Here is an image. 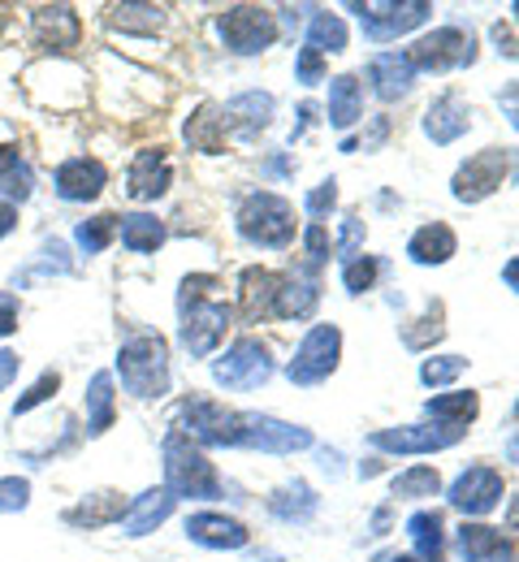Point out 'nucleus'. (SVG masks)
I'll use <instances>...</instances> for the list:
<instances>
[{
    "instance_id": "bf43d9fd",
    "label": "nucleus",
    "mask_w": 519,
    "mask_h": 562,
    "mask_svg": "<svg viewBox=\"0 0 519 562\" xmlns=\"http://www.w3.org/2000/svg\"><path fill=\"white\" fill-rule=\"evenodd\" d=\"M507 459H511V463H519V428L507 437Z\"/></svg>"
},
{
    "instance_id": "9d476101",
    "label": "nucleus",
    "mask_w": 519,
    "mask_h": 562,
    "mask_svg": "<svg viewBox=\"0 0 519 562\" xmlns=\"http://www.w3.org/2000/svg\"><path fill=\"white\" fill-rule=\"evenodd\" d=\"M273 376V359L260 338H238L222 359H213V381L225 390H260Z\"/></svg>"
},
{
    "instance_id": "39448f33",
    "label": "nucleus",
    "mask_w": 519,
    "mask_h": 562,
    "mask_svg": "<svg viewBox=\"0 0 519 562\" xmlns=\"http://www.w3.org/2000/svg\"><path fill=\"white\" fill-rule=\"evenodd\" d=\"M217 35H222V44L229 53L256 57V53L273 48L278 18H273V9H260V4H229L222 18H217Z\"/></svg>"
},
{
    "instance_id": "ddd939ff",
    "label": "nucleus",
    "mask_w": 519,
    "mask_h": 562,
    "mask_svg": "<svg viewBox=\"0 0 519 562\" xmlns=\"http://www.w3.org/2000/svg\"><path fill=\"white\" fill-rule=\"evenodd\" d=\"M182 432L195 441V446H238V412H229L213 398H187L182 403Z\"/></svg>"
},
{
    "instance_id": "20e7f679",
    "label": "nucleus",
    "mask_w": 519,
    "mask_h": 562,
    "mask_svg": "<svg viewBox=\"0 0 519 562\" xmlns=\"http://www.w3.org/2000/svg\"><path fill=\"white\" fill-rule=\"evenodd\" d=\"M238 234L251 243V247H269V251H282L295 243V209L291 200L273 195V191H256L242 200V209L234 216Z\"/></svg>"
},
{
    "instance_id": "c9c22d12",
    "label": "nucleus",
    "mask_w": 519,
    "mask_h": 562,
    "mask_svg": "<svg viewBox=\"0 0 519 562\" xmlns=\"http://www.w3.org/2000/svg\"><path fill=\"white\" fill-rule=\"evenodd\" d=\"M316 493L307 490L303 481H295V485H286V490H278L273 497H269V510L278 515V519H286V524H307L312 515H316Z\"/></svg>"
},
{
    "instance_id": "c756f323",
    "label": "nucleus",
    "mask_w": 519,
    "mask_h": 562,
    "mask_svg": "<svg viewBox=\"0 0 519 562\" xmlns=\"http://www.w3.org/2000/svg\"><path fill=\"white\" fill-rule=\"evenodd\" d=\"M117 416V403H113V372H95L91 385H87V432L91 437H104L113 428Z\"/></svg>"
},
{
    "instance_id": "0eeeda50",
    "label": "nucleus",
    "mask_w": 519,
    "mask_h": 562,
    "mask_svg": "<svg viewBox=\"0 0 519 562\" xmlns=\"http://www.w3.org/2000/svg\"><path fill=\"white\" fill-rule=\"evenodd\" d=\"M407 61H411V70H425V74L459 70V66H472L476 61V40L463 26H438L433 35H420L407 48Z\"/></svg>"
},
{
    "instance_id": "6e6d98bb",
    "label": "nucleus",
    "mask_w": 519,
    "mask_h": 562,
    "mask_svg": "<svg viewBox=\"0 0 519 562\" xmlns=\"http://www.w3.org/2000/svg\"><path fill=\"white\" fill-rule=\"evenodd\" d=\"M503 281H507V285H511V290L519 294V256H516V260H507V269H503Z\"/></svg>"
},
{
    "instance_id": "f8f14e48",
    "label": "nucleus",
    "mask_w": 519,
    "mask_h": 562,
    "mask_svg": "<svg viewBox=\"0 0 519 562\" xmlns=\"http://www.w3.org/2000/svg\"><path fill=\"white\" fill-rule=\"evenodd\" d=\"M360 13V26L364 35L376 40V44H390L407 31H416L420 22H429L433 4L429 0H385V4H351Z\"/></svg>"
},
{
    "instance_id": "79ce46f5",
    "label": "nucleus",
    "mask_w": 519,
    "mask_h": 562,
    "mask_svg": "<svg viewBox=\"0 0 519 562\" xmlns=\"http://www.w3.org/2000/svg\"><path fill=\"white\" fill-rule=\"evenodd\" d=\"M376 273H381V260H376V256H356L351 265H342V285H347V294L372 290Z\"/></svg>"
},
{
    "instance_id": "c03bdc74",
    "label": "nucleus",
    "mask_w": 519,
    "mask_h": 562,
    "mask_svg": "<svg viewBox=\"0 0 519 562\" xmlns=\"http://www.w3.org/2000/svg\"><path fill=\"white\" fill-rule=\"evenodd\" d=\"M334 204H338V178H325L316 191H307V200H303V209H307V216L320 225L329 212H334Z\"/></svg>"
},
{
    "instance_id": "13d9d810",
    "label": "nucleus",
    "mask_w": 519,
    "mask_h": 562,
    "mask_svg": "<svg viewBox=\"0 0 519 562\" xmlns=\"http://www.w3.org/2000/svg\"><path fill=\"white\" fill-rule=\"evenodd\" d=\"M507 528L519 532V497H511V506H507Z\"/></svg>"
},
{
    "instance_id": "7c9ffc66",
    "label": "nucleus",
    "mask_w": 519,
    "mask_h": 562,
    "mask_svg": "<svg viewBox=\"0 0 519 562\" xmlns=\"http://www.w3.org/2000/svg\"><path fill=\"white\" fill-rule=\"evenodd\" d=\"M31 187H35V173H31L26 156L18 147H0V195H4V204L31 200Z\"/></svg>"
},
{
    "instance_id": "aec40b11",
    "label": "nucleus",
    "mask_w": 519,
    "mask_h": 562,
    "mask_svg": "<svg viewBox=\"0 0 519 562\" xmlns=\"http://www.w3.org/2000/svg\"><path fill=\"white\" fill-rule=\"evenodd\" d=\"M467 126H472V109L454 95V91H445V95H438L433 104H429V113H425V135L433 143H454L467 135Z\"/></svg>"
},
{
    "instance_id": "052dcab7",
    "label": "nucleus",
    "mask_w": 519,
    "mask_h": 562,
    "mask_svg": "<svg viewBox=\"0 0 519 562\" xmlns=\"http://www.w3.org/2000/svg\"><path fill=\"white\" fill-rule=\"evenodd\" d=\"M385 524H390V510H376V515H372V528H376V532H381V528H385Z\"/></svg>"
},
{
    "instance_id": "de8ad7c7",
    "label": "nucleus",
    "mask_w": 519,
    "mask_h": 562,
    "mask_svg": "<svg viewBox=\"0 0 519 562\" xmlns=\"http://www.w3.org/2000/svg\"><path fill=\"white\" fill-rule=\"evenodd\" d=\"M31 502V485L22 476H0V510H22Z\"/></svg>"
},
{
    "instance_id": "5701e85b",
    "label": "nucleus",
    "mask_w": 519,
    "mask_h": 562,
    "mask_svg": "<svg viewBox=\"0 0 519 562\" xmlns=\"http://www.w3.org/2000/svg\"><path fill=\"white\" fill-rule=\"evenodd\" d=\"M459 251V238H454V229L445 225V221H429V225H420L416 234H411V243H407V256H411V265H445L450 256Z\"/></svg>"
},
{
    "instance_id": "9b49d317",
    "label": "nucleus",
    "mask_w": 519,
    "mask_h": 562,
    "mask_svg": "<svg viewBox=\"0 0 519 562\" xmlns=\"http://www.w3.org/2000/svg\"><path fill=\"white\" fill-rule=\"evenodd\" d=\"M467 428H445V424H398V428H376L369 437L372 450L385 454H438L463 441Z\"/></svg>"
},
{
    "instance_id": "b1692460",
    "label": "nucleus",
    "mask_w": 519,
    "mask_h": 562,
    "mask_svg": "<svg viewBox=\"0 0 519 562\" xmlns=\"http://www.w3.org/2000/svg\"><path fill=\"white\" fill-rule=\"evenodd\" d=\"M222 113H225V131L238 126L242 135H256V131H264L273 122V95L269 91H242V95H234L225 104Z\"/></svg>"
},
{
    "instance_id": "a19ab883",
    "label": "nucleus",
    "mask_w": 519,
    "mask_h": 562,
    "mask_svg": "<svg viewBox=\"0 0 519 562\" xmlns=\"http://www.w3.org/2000/svg\"><path fill=\"white\" fill-rule=\"evenodd\" d=\"M463 372H467V359H463V355H438V359H425V363H420V381L433 385V390L459 381Z\"/></svg>"
},
{
    "instance_id": "0e129e2a",
    "label": "nucleus",
    "mask_w": 519,
    "mask_h": 562,
    "mask_svg": "<svg viewBox=\"0 0 519 562\" xmlns=\"http://www.w3.org/2000/svg\"><path fill=\"white\" fill-rule=\"evenodd\" d=\"M516 416H519V403H516Z\"/></svg>"
},
{
    "instance_id": "37998d69",
    "label": "nucleus",
    "mask_w": 519,
    "mask_h": 562,
    "mask_svg": "<svg viewBox=\"0 0 519 562\" xmlns=\"http://www.w3.org/2000/svg\"><path fill=\"white\" fill-rule=\"evenodd\" d=\"M57 390H61V372H44V376H40V381H35V385H31V390L18 398L13 416H26V412H35V407H40V403H48Z\"/></svg>"
},
{
    "instance_id": "f3484780",
    "label": "nucleus",
    "mask_w": 519,
    "mask_h": 562,
    "mask_svg": "<svg viewBox=\"0 0 519 562\" xmlns=\"http://www.w3.org/2000/svg\"><path fill=\"white\" fill-rule=\"evenodd\" d=\"M35 48H48V53H70L82 40V22L70 4H48V9H35Z\"/></svg>"
},
{
    "instance_id": "7ed1b4c3",
    "label": "nucleus",
    "mask_w": 519,
    "mask_h": 562,
    "mask_svg": "<svg viewBox=\"0 0 519 562\" xmlns=\"http://www.w3.org/2000/svg\"><path fill=\"white\" fill-rule=\"evenodd\" d=\"M117 372H122V385L135 394V398H160L169 394V347L160 334H135L122 342L117 351Z\"/></svg>"
},
{
    "instance_id": "2f4dec72",
    "label": "nucleus",
    "mask_w": 519,
    "mask_h": 562,
    "mask_svg": "<svg viewBox=\"0 0 519 562\" xmlns=\"http://www.w3.org/2000/svg\"><path fill=\"white\" fill-rule=\"evenodd\" d=\"M117 238H122L126 251L148 256V251H156L165 243V225L156 216H148V212H135V216H122L117 221Z\"/></svg>"
},
{
    "instance_id": "4be33fe9",
    "label": "nucleus",
    "mask_w": 519,
    "mask_h": 562,
    "mask_svg": "<svg viewBox=\"0 0 519 562\" xmlns=\"http://www.w3.org/2000/svg\"><path fill=\"white\" fill-rule=\"evenodd\" d=\"M369 78H372V91L381 100H403L416 82V70L407 61V53H376L369 61Z\"/></svg>"
},
{
    "instance_id": "8fccbe9b",
    "label": "nucleus",
    "mask_w": 519,
    "mask_h": 562,
    "mask_svg": "<svg viewBox=\"0 0 519 562\" xmlns=\"http://www.w3.org/2000/svg\"><path fill=\"white\" fill-rule=\"evenodd\" d=\"M18 329V299L9 290H0V338H9Z\"/></svg>"
},
{
    "instance_id": "6e6552de",
    "label": "nucleus",
    "mask_w": 519,
    "mask_h": 562,
    "mask_svg": "<svg viewBox=\"0 0 519 562\" xmlns=\"http://www.w3.org/2000/svg\"><path fill=\"white\" fill-rule=\"evenodd\" d=\"M507 169H511V151H507V147H485V151L467 156V160L454 169L450 195H454L459 204H481V200H489V195L507 182Z\"/></svg>"
},
{
    "instance_id": "423d86ee",
    "label": "nucleus",
    "mask_w": 519,
    "mask_h": 562,
    "mask_svg": "<svg viewBox=\"0 0 519 562\" xmlns=\"http://www.w3.org/2000/svg\"><path fill=\"white\" fill-rule=\"evenodd\" d=\"M338 359H342V329L338 325H312L298 342L295 359L286 363V376L295 385H320L338 372Z\"/></svg>"
},
{
    "instance_id": "393cba45",
    "label": "nucleus",
    "mask_w": 519,
    "mask_h": 562,
    "mask_svg": "<svg viewBox=\"0 0 519 562\" xmlns=\"http://www.w3.org/2000/svg\"><path fill=\"white\" fill-rule=\"evenodd\" d=\"M364 117V91L356 74H338L329 82V126L334 131H351Z\"/></svg>"
},
{
    "instance_id": "f704fd0d",
    "label": "nucleus",
    "mask_w": 519,
    "mask_h": 562,
    "mask_svg": "<svg viewBox=\"0 0 519 562\" xmlns=\"http://www.w3.org/2000/svg\"><path fill=\"white\" fill-rule=\"evenodd\" d=\"M187 143L195 147V151H222L225 147V113L222 109H213V104H204L191 122H187Z\"/></svg>"
},
{
    "instance_id": "dca6fc26",
    "label": "nucleus",
    "mask_w": 519,
    "mask_h": 562,
    "mask_svg": "<svg viewBox=\"0 0 519 562\" xmlns=\"http://www.w3.org/2000/svg\"><path fill=\"white\" fill-rule=\"evenodd\" d=\"M53 182H57V195H61L66 204H87V200H95V195L104 191L109 169H104L95 156H75V160H66V165L53 173Z\"/></svg>"
},
{
    "instance_id": "473e14b6",
    "label": "nucleus",
    "mask_w": 519,
    "mask_h": 562,
    "mask_svg": "<svg viewBox=\"0 0 519 562\" xmlns=\"http://www.w3.org/2000/svg\"><path fill=\"white\" fill-rule=\"evenodd\" d=\"M122 515H126V502L117 493H95L82 506L66 510V524H75V528H104V524H117Z\"/></svg>"
},
{
    "instance_id": "ea45409f",
    "label": "nucleus",
    "mask_w": 519,
    "mask_h": 562,
    "mask_svg": "<svg viewBox=\"0 0 519 562\" xmlns=\"http://www.w3.org/2000/svg\"><path fill=\"white\" fill-rule=\"evenodd\" d=\"M442 316H445L442 303H429V312H425L420 321H411V325H420V329H403V342H407L411 351H425L429 342H438V338L445 334Z\"/></svg>"
},
{
    "instance_id": "5fc2aeb1",
    "label": "nucleus",
    "mask_w": 519,
    "mask_h": 562,
    "mask_svg": "<svg viewBox=\"0 0 519 562\" xmlns=\"http://www.w3.org/2000/svg\"><path fill=\"white\" fill-rule=\"evenodd\" d=\"M13 225H18V209L0 200V238H4V234H13Z\"/></svg>"
},
{
    "instance_id": "c85d7f7f",
    "label": "nucleus",
    "mask_w": 519,
    "mask_h": 562,
    "mask_svg": "<svg viewBox=\"0 0 519 562\" xmlns=\"http://www.w3.org/2000/svg\"><path fill=\"white\" fill-rule=\"evenodd\" d=\"M407 537L416 546V559L420 562H445V532H442V515L438 510H416L407 519Z\"/></svg>"
},
{
    "instance_id": "4468645a",
    "label": "nucleus",
    "mask_w": 519,
    "mask_h": 562,
    "mask_svg": "<svg viewBox=\"0 0 519 562\" xmlns=\"http://www.w3.org/2000/svg\"><path fill=\"white\" fill-rule=\"evenodd\" d=\"M450 506L463 510V515H489L498 502H503V472L498 468H467L454 485H450Z\"/></svg>"
},
{
    "instance_id": "49530a36",
    "label": "nucleus",
    "mask_w": 519,
    "mask_h": 562,
    "mask_svg": "<svg viewBox=\"0 0 519 562\" xmlns=\"http://www.w3.org/2000/svg\"><path fill=\"white\" fill-rule=\"evenodd\" d=\"M295 78L298 82H307V87H316V82H325V57L316 53V48H298V61H295Z\"/></svg>"
},
{
    "instance_id": "58836bf2",
    "label": "nucleus",
    "mask_w": 519,
    "mask_h": 562,
    "mask_svg": "<svg viewBox=\"0 0 519 562\" xmlns=\"http://www.w3.org/2000/svg\"><path fill=\"white\" fill-rule=\"evenodd\" d=\"M113 238H117V216H91V221H78L75 229V243L87 256H100Z\"/></svg>"
},
{
    "instance_id": "a18cd8bd",
    "label": "nucleus",
    "mask_w": 519,
    "mask_h": 562,
    "mask_svg": "<svg viewBox=\"0 0 519 562\" xmlns=\"http://www.w3.org/2000/svg\"><path fill=\"white\" fill-rule=\"evenodd\" d=\"M360 243H364V221L360 216H347L342 221V238H338V260L351 265L360 256Z\"/></svg>"
},
{
    "instance_id": "603ef678",
    "label": "nucleus",
    "mask_w": 519,
    "mask_h": 562,
    "mask_svg": "<svg viewBox=\"0 0 519 562\" xmlns=\"http://www.w3.org/2000/svg\"><path fill=\"white\" fill-rule=\"evenodd\" d=\"M503 113L511 117V126L519 131V82H511V87L503 91Z\"/></svg>"
},
{
    "instance_id": "a211bd4d",
    "label": "nucleus",
    "mask_w": 519,
    "mask_h": 562,
    "mask_svg": "<svg viewBox=\"0 0 519 562\" xmlns=\"http://www.w3.org/2000/svg\"><path fill=\"white\" fill-rule=\"evenodd\" d=\"M187 537H191L195 546H204V550H242V546L251 541L247 524H238V519H229V515H217V510L191 515V519H187Z\"/></svg>"
},
{
    "instance_id": "f03ea898",
    "label": "nucleus",
    "mask_w": 519,
    "mask_h": 562,
    "mask_svg": "<svg viewBox=\"0 0 519 562\" xmlns=\"http://www.w3.org/2000/svg\"><path fill=\"white\" fill-rule=\"evenodd\" d=\"M160 454H165V490L173 493V502L178 497H187V502H213V497H222L217 468L208 463V454L182 428H173L165 437Z\"/></svg>"
},
{
    "instance_id": "cd10ccee",
    "label": "nucleus",
    "mask_w": 519,
    "mask_h": 562,
    "mask_svg": "<svg viewBox=\"0 0 519 562\" xmlns=\"http://www.w3.org/2000/svg\"><path fill=\"white\" fill-rule=\"evenodd\" d=\"M425 416L445 428H467V424L481 416V394L472 390H454V394H433L425 403Z\"/></svg>"
},
{
    "instance_id": "72a5a7b5",
    "label": "nucleus",
    "mask_w": 519,
    "mask_h": 562,
    "mask_svg": "<svg viewBox=\"0 0 519 562\" xmlns=\"http://www.w3.org/2000/svg\"><path fill=\"white\" fill-rule=\"evenodd\" d=\"M109 22L113 31H126V35H156L165 26V9L160 4H113Z\"/></svg>"
},
{
    "instance_id": "680f3d73",
    "label": "nucleus",
    "mask_w": 519,
    "mask_h": 562,
    "mask_svg": "<svg viewBox=\"0 0 519 562\" xmlns=\"http://www.w3.org/2000/svg\"><path fill=\"white\" fill-rule=\"evenodd\" d=\"M511 13H516V22H519V0H516V4H511Z\"/></svg>"
},
{
    "instance_id": "6ab92c4d",
    "label": "nucleus",
    "mask_w": 519,
    "mask_h": 562,
    "mask_svg": "<svg viewBox=\"0 0 519 562\" xmlns=\"http://www.w3.org/2000/svg\"><path fill=\"white\" fill-rule=\"evenodd\" d=\"M169 182H173V169H169V160H165V151L156 147V151H139L135 160H131V173H126V191H131V200H160L165 191H169Z\"/></svg>"
},
{
    "instance_id": "2eb2a0df",
    "label": "nucleus",
    "mask_w": 519,
    "mask_h": 562,
    "mask_svg": "<svg viewBox=\"0 0 519 562\" xmlns=\"http://www.w3.org/2000/svg\"><path fill=\"white\" fill-rule=\"evenodd\" d=\"M316 307H320V281H316L312 265H303L291 278L278 281V294H273V316L278 321H307Z\"/></svg>"
},
{
    "instance_id": "09e8293b",
    "label": "nucleus",
    "mask_w": 519,
    "mask_h": 562,
    "mask_svg": "<svg viewBox=\"0 0 519 562\" xmlns=\"http://www.w3.org/2000/svg\"><path fill=\"white\" fill-rule=\"evenodd\" d=\"M303 247H307V260H312V269H316V265H325V260H329V229L312 221V225L303 229Z\"/></svg>"
},
{
    "instance_id": "864d4df0",
    "label": "nucleus",
    "mask_w": 519,
    "mask_h": 562,
    "mask_svg": "<svg viewBox=\"0 0 519 562\" xmlns=\"http://www.w3.org/2000/svg\"><path fill=\"white\" fill-rule=\"evenodd\" d=\"M18 368H22V359H18V355H13V351H0V390H4V385H9L13 376H18Z\"/></svg>"
},
{
    "instance_id": "f257e3e1",
    "label": "nucleus",
    "mask_w": 519,
    "mask_h": 562,
    "mask_svg": "<svg viewBox=\"0 0 519 562\" xmlns=\"http://www.w3.org/2000/svg\"><path fill=\"white\" fill-rule=\"evenodd\" d=\"M217 285V278H187L182 281V294H178V307H182V347L195 355V359H208V355L222 347L225 329L234 321V307L222 299H208L204 290Z\"/></svg>"
},
{
    "instance_id": "4c0bfd02",
    "label": "nucleus",
    "mask_w": 519,
    "mask_h": 562,
    "mask_svg": "<svg viewBox=\"0 0 519 562\" xmlns=\"http://www.w3.org/2000/svg\"><path fill=\"white\" fill-rule=\"evenodd\" d=\"M438 490H442V476H438V468H425V463H416L390 481L394 497H433Z\"/></svg>"
},
{
    "instance_id": "bb28decb",
    "label": "nucleus",
    "mask_w": 519,
    "mask_h": 562,
    "mask_svg": "<svg viewBox=\"0 0 519 562\" xmlns=\"http://www.w3.org/2000/svg\"><path fill=\"white\" fill-rule=\"evenodd\" d=\"M278 273L269 269H242L238 278V303H242V316L247 321H260V316H273V294H278Z\"/></svg>"
},
{
    "instance_id": "412c9836",
    "label": "nucleus",
    "mask_w": 519,
    "mask_h": 562,
    "mask_svg": "<svg viewBox=\"0 0 519 562\" xmlns=\"http://www.w3.org/2000/svg\"><path fill=\"white\" fill-rule=\"evenodd\" d=\"M173 515V493L169 490H148L139 493L131 506H126V515L117 519L122 524V532L126 537H148V532H156L165 519Z\"/></svg>"
},
{
    "instance_id": "e433bc0d",
    "label": "nucleus",
    "mask_w": 519,
    "mask_h": 562,
    "mask_svg": "<svg viewBox=\"0 0 519 562\" xmlns=\"http://www.w3.org/2000/svg\"><path fill=\"white\" fill-rule=\"evenodd\" d=\"M307 48H316L320 57H325V53H347V22H342L338 13H312Z\"/></svg>"
},
{
    "instance_id": "e2e57ef3",
    "label": "nucleus",
    "mask_w": 519,
    "mask_h": 562,
    "mask_svg": "<svg viewBox=\"0 0 519 562\" xmlns=\"http://www.w3.org/2000/svg\"><path fill=\"white\" fill-rule=\"evenodd\" d=\"M516 182H519V169H516Z\"/></svg>"
},
{
    "instance_id": "4d7b16f0",
    "label": "nucleus",
    "mask_w": 519,
    "mask_h": 562,
    "mask_svg": "<svg viewBox=\"0 0 519 562\" xmlns=\"http://www.w3.org/2000/svg\"><path fill=\"white\" fill-rule=\"evenodd\" d=\"M372 562H420L416 554H398V550H385V554H376Z\"/></svg>"
},
{
    "instance_id": "3c124183",
    "label": "nucleus",
    "mask_w": 519,
    "mask_h": 562,
    "mask_svg": "<svg viewBox=\"0 0 519 562\" xmlns=\"http://www.w3.org/2000/svg\"><path fill=\"white\" fill-rule=\"evenodd\" d=\"M494 44H498V53H507V57H519V44H516V35H511V31H507V26H503V22H498V26H494Z\"/></svg>"
},
{
    "instance_id": "a878e982",
    "label": "nucleus",
    "mask_w": 519,
    "mask_h": 562,
    "mask_svg": "<svg viewBox=\"0 0 519 562\" xmlns=\"http://www.w3.org/2000/svg\"><path fill=\"white\" fill-rule=\"evenodd\" d=\"M511 546L498 528H485V524H463L459 528V559L463 562H507Z\"/></svg>"
},
{
    "instance_id": "1a4fd4ad",
    "label": "nucleus",
    "mask_w": 519,
    "mask_h": 562,
    "mask_svg": "<svg viewBox=\"0 0 519 562\" xmlns=\"http://www.w3.org/2000/svg\"><path fill=\"white\" fill-rule=\"evenodd\" d=\"M238 446L242 450H260V454H298L312 446V428L286 424L278 416H260V412H238Z\"/></svg>"
}]
</instances>
